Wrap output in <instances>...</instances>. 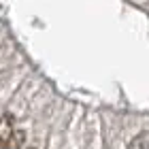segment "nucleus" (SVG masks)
Wrapping results in <instances>:
<instances>
[{
	"instance_id": "f257e3e1",
	"label": "nucleus",
	"mask_w": 149,
	"mask_h": 149,
	"mask_svg": "<svg viewBox=\"0 0 149 149\" xmlns=\"http://www.w3.org/2000/svg\"><path fill=\"white\" fill-rule=\"evenodd\" d=\"M17 130H13V117L11 113H2V121H0V145H2V149H9L13 136H15Z\"/></svg>"
},
{
	"instance_id": "f03ea898",
	"label": "nucleus",
	"mask_w": 149,
	"mask_h": 149,
	"mask_svg": "<svg viewBox=\"0 0 149 149\" xmlns=\"http://www.w3.org/2000/svg\"><path fill=\"white\" fill-rule=\"evenodd\" d=\"M128 149H149V132H141L136 134L132 141H130V145H128Z\"/></svg>"
},
{
	"instance_id": "7ed1b4c3",
	"label": "nucleus",
	"mask_w": 149,
	"mask_h": 149,
	"mask_svg": "<svg viewBox=\"0 0 149 149\" xmlns=\"http://www.w3.org/2000/svg\"><path fill=\"white\" fill-rule=\"evenodd\" d=\"M28 149H30V147H28Z\"/></svg>"
}]
</instances>
